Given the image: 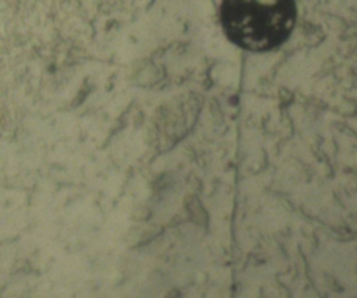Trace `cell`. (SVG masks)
<instances>
[{"mask_svg":"<svg viewBox=\"0 0 357 298\" xmlns=\"http://www.w3.org/2000/svg\"><path fill=\"white\" fill-rule=\"evenodd\" d=\"M297 18L294 0H222L219 21L226 38L240 49L264 53L282 46Z\"/></svg>","mask_w":357,"mask_h":298,"instance_id":"1","label":"cell"}]
</instances>
